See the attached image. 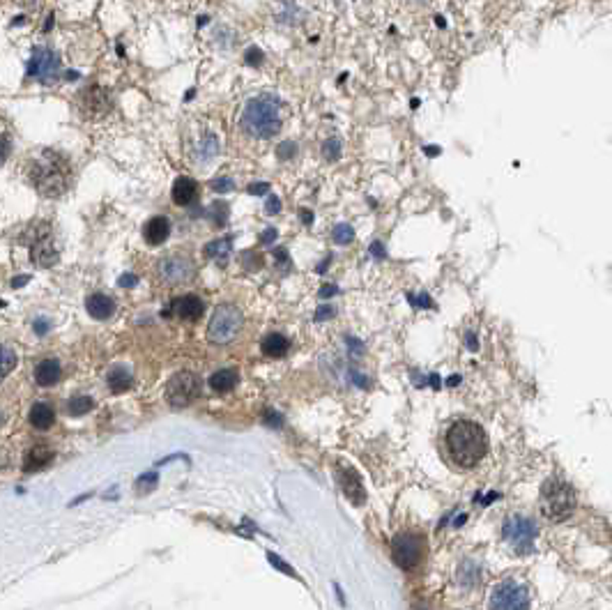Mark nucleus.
I'll return each mask as SVG.
<instances>
[{"label":"nucleus","instance_id":"nucleus-13","mask_svg":"<svg viewBox=\"0 0 612 610\" xmlns=\"http://www.w3.org/2000/svg\"><path fill=\"white\" fill-rule=\"evenodd\" d=\"M334 477L336 482L341 486V491H343L345 498L357 504V507H362V504L366 502V488H364V482L360 472L353 468V465H345V463H338L334 468Z\"/></svg>","mask_w":612,"mask_h":610},{"label":"nucleus","instance_id":"nucleus-37","mask_svg":"<svg viewBox=\"0 0 612 610\" xmlns=\"http://www.w3.org/2000/svg\"><path fill=\"white\" fill-rule=\"evenodd\" d=\"M295 152H297V145H295L293 141H286V143H281V145L276 147V157H279V159H281V161L293 159Z\"/></svg>","mask_w":612,"mask_h":610},{"label":"nucleus","instance_id":"nucleus-58","mask_svg":"<svg viewBox=\"0 0 612 610\" xmlns=\"http://www.w3.org/2000/svg\"><path fill=\"white\" fill-rule=\"evenodd\" d=\"M334 590H336V594H338V604H341V606H345V599H343V590H341V585H334Z\"/></svg>","mask_w":612,"mask_h":610},{"label":"nucleus","instance_id":"nucleus-6","mask_svg":"<svg viewBox=\"0 0 612 610\" xmlns=\"http://www.w3.org/2000/svg\"><path fill=\"white\" fill-rule=\"evenodd\" d=\"M426 553V542L422 535L415 532H400L391 539V557L400 569H415V566L422 564Z\"/></svg>","mask_w":612,"mask_h":610},{"label":"nucleus","instance_id":"nucleus-28","mask_svg":"<svg viewBox=\"0 0 612 610\" xmlns=\"http://www.w3.org/2000/svg\"><path fill=\"white\" fill-rule=\"evenodd\" d=\"M458 580L460 585L465 587H472L479 582V564L475 560H465L460 566H458Z\"/></svg>","mask_w":612,"mask_h":610},{"label":"nucleus","instance_id":"nucleus-16","mask_svg":"<svg viewBox=\"0 0 612 610\" xmlns=\"http://www.w3.org/2000/svg\"><path fill=\"white\" fill-rule=\"evenodd\" d=\"M221 152V143H219V136L214 132H209V129H205L203 134H200V138L196 141L194 145V161L198 164H209L214 159V157Z\"/></svg>","mask_w":612,"mask_h":610},{"label":"nucleus","instance_id":"nucleus-29","mask_svg":"<svg viewBox=\"0 0 612 610\" xmlns=\"http://www.w3.org/2000/svg\"><path fill=\"white\" fill-rule=\"evenodd\" d=\"M94 408V401L90 396H74L67 401V415L69 417H83Z\"/></svg>","mask_w":612,"mask_h":610},{"label":"nucleus","instance_id":"nucleus-44","mask_svg":"<svg viewBox=\"0 0 612 610\" xmlns=\"http://www.w3.org/2000/svg\"><path fill=\"white\" fill-rule=\"evenodd\" d=\"M244 60H247V65H260L262 63V51L258 47H251L247 51V56H244Z\"/></svg>","mask_w":612,"mask_h":610},{"label":"nucleus","instance_id":"nucleus-42","mask_svg":"<svg viewBox=\"0 0 612 610\" xmlns=\"http://www.w3.org/2000/svg\"><path fill=\"white\" fill-rule=\"evenodd\" d=\"M265 212H267L269 216L281 212V200H279V196H267V200H265Z\"/></svg>","mask_w":612,"mask_h":610},{"label":"nucleus","instance_id":"nucleus-25","mask_svg":"<svg viewBox=\"0 0 612 610\" xmlns=\"http://www.w3.org/2000/svg\"><path fill=\"white\" fill-rule=\"evenodd\" d=\"M106 380H109V387L111 391H116V394H122V391H127L131 387V371L127 369V366H113V369L106 373Z\"/></svg>","mask_w":612,"mask_h":610},{"label":"nucleus","instance_id":"nucleus-1","mask_svg":"<svg viewBox=\"0 0 612 610\" xmlns=\"http://www.w3.org/2000/svg\"><path fill=\"white\" fill-rule=\"evenodd\" d=\"M25 180L37 194L58 198L72 185V164L56 150H39L25 161Z\"/></svg>","mask_w":612,"mask_h":610},{"label":"nucleus","instance_id":"nucleus-49","mask_svg":"<svg viewBox=\"0 0 612 610\" xmlns=\"http://www.w3.org/2000/svg\"><path fill=\"white\" fill-rule=\"evenodd\" d=\"M350 378H353V380L357 382V385H360V387H364V389L371 385V380H369V378H364L362 373H357V371H350Z\"/></svg>","mask_w":612,"mask_h":610},{"label":"nucleus","instance_id":"nucleus-23","mask_svg":"<svg viewBox=\"0 0 612 610\" xmlns=\"http://www.w3.org/2000/svg\"><path fill=\"white\" fill-rule=\"evenodd\" d=\"M28 420H30V424L35 426V429L44 431V429H49V426L54 424L56 413H54V408H51L49 403H35V405L30 408Z\"/></svg>","mask_w":612,"mask_h":610},{"label":"nucleus","instance_id":"nucleus-45","mask_svg":"<svg viewBox=\"0 0 612 610\" xmlns=\"http://www.w3.org/2000/svg\"><path fill=\"white\" fill-rule=\"evenodd\" d=\"M136 283H138V276H136V274H122V276L118 279L120 288H134Z\"/></svg>","mask_w":612,"mask_h":610},{"label":"nucleus","instance_id":"nucleus-50","mask_svg":"<svg viewBox=\"0 0 612 610\" xmlns=\"http://www.w3.org/2000/svg\"><path fill=\"white\" fill-rule=\"evenodd\" d=\"M297 214H300V219H302L304 226H311V224H313V212L306 210V207H300V210H297Z\"/></svg>","mask_w":612,"mask_h":610},{"label":"nucleus","instance_id":"nucleus-61","mask_svg":"<svg viewBox=\"0 0 612 610\" xmlns=\"http://www.w3.org/2000/svg\"><path fill=\"white\" fill-rule=\"evenodd\" d=\"M422 3H424V0H422Z\"/></svg>","mask_w":612,"mask_h":610},{"label":"nucleus","instance_id":"nucleus-51","mask_svg":"<svg viewBox=\"0 0 612 610\" xmlns=\"http://www.w3.org/2000/svg\"><path fill=\"white\" fill-rule=\"evenodd\" d=\"M336 293H338V286H334V283L322 286V288H320V298L327 300V298H331V295H336Z\"/></svg>","mask_w":612,"mask_h":610},{"label":"nucleus","instance_id":"nucleus-57","mask_svg":"<svg viewBox=\"0 0 612 610\" xmlns=\"http://www.w3.org/2000/svg\"><path fill=\"white\" fill-rule=\"evenodd\" d=\"M424 152L428 157H437V154H440V147H424Z\"/></svg>","mask_w":612,"mask_h":610},{"label":"nucleus","instance_id":"nucleus-17","mask_svg":"<svg viewBox=\"0 0 612 610\" xmlns=\"http://www.w3.org/2000/svg\"><path fill=\"white\" fill-rule=\"evenodd\" d=\"M171 196H173V203H175V205L189 207V205L196 200V196H198V182H196L194 178H189V176H180L178 180L173 182Z\"/></svg>","mask_w":612,"mask_h":610},{"label":"nucleus","instance_id":"nucleus-36","mask_svg":"<svg viewBox=\"0 0 612 610\" xmlns=\"http://www.w3.org/2000/svg\"><path fill=\"white\" fill-rule=\"evenodd\" d=\"M16 366V353L12 350L10 346L3 348V366H0V371H3V376H10V371Z\"/></svg>","mask_w":612,"mask_h":610},{"label":"nucleus","instance_id":"nucleus-22","mask_svg":"<svg viewBox=\"0 0 612 610\" xmlns=\"http://www.w3.org/2000/svg\"><path fill=\"white\" fill-rule=\"evenodd\" d=\"M288 348H290V341H288V338L283 334H279V332L267 334L265 338H262V343H260L262 355H267V357H286Z\"/></svg>","mask_w":612,"mask_h":610},{"label":"nucleus","instance_id":"nucleus-8","mask_svg":"<svg viewBox=\"0 0 612 610\" xmlns=\"http://www.w3.org/2000/svg\"><path fill=\"white\" fill-rule=\"evenodd\" d=\"M60 72H63V63H60V56L56 51L44 49V47H37L32 51V56L28 60L30 78H35V81H39L44 85H51L60 78Z\"/></svg>","mask_w":612,"mask_h":610},{"label":"nucleus","instance_id":"nucleus-19","mask_svg":"<svg viewBox=\"0 0 612 610\" xmlns=\"http://www.w3.org/2000/svg\"><path fill=\"white\" fill-rule=\"evenodd\" d=\"M203 254H205V258L214 260L216 265H221V267L228 265V260L233 256V235H226V238H216L212 242H207Z\"/></svg>","mask_w":612,"mask_h":610},{"label":"nucleus","instance_id":"nucleus-27","mask_svg":"<svg viewBox=\"0 0 612 610\" xmlns=\"http://www.w3.org/2000/svg\"><path fill=\"white\" fill-rule=\"evenodd\" d=\"M207 219H212V226H226V221H228V214H231V207L226 200H214L212 205L207 207Z\"/></svg>","mask_w":612,"mask_h":610},{"label":"nucleus","instance_id":"nucleus-10","mask_svg":"<svg viewBox=\"0 0 612 610\" xmlns=\"http://www.w3.org/2000/svg\"><path fill=\"white\" fill-rule=\"evenodd\" d=\"M491 610H530V594L525 585L515 580H502L493 587Z\"/></svg>","mask_w":612,"mask_h":610},{"label":"nucleus","instance_id":"nucleus-48","mask_svg":"<svg viewBox=\"0 0 612 610\" xmlns=\"http://www.w3.org/2000/svg\"><path fill=\"white\" fill-rule=\"evenodd\" d=\"M276 238H279L276 228H265V231L260 233V240H258V242H260V244H272Z\"/></svg>","mask_w":612,"mask_h":610},{"label":"nucleus","instance_id":"nucleus-55","mask_svg":"<svg viewBox=\"0 0 612 610\" xmlns=\"http://www.w3.org/2000/svg\"><path fill=\"white\" fill-rule=\"evenodd\" d=\"M175 458H185V460H189V456H185V454H173V456H169V458H164V460H159V463L157 465H166V463H171V460H175Z\"/></svg>","mask_w":612,"mask_h":610},{"label":"nucleus","instance_id":"nucleus-54","mask_svg":"<svg viewBox=\"0 0 612 610\" xmlns=\"http://www.w3.org/2000/svg\"><path fill=\"white\" fill-rule=\"evenodd\" d=\"M7 157H10V136L3 134V161H7Z\"/></svg>","mask_w":612,"mask_h":610},{"label":"nucleus","instance_id":"nucleus-34","mask_svg":"<svg viewBox=\"0 0 612 610\" xmlns=\"http://www.w3.org/2000/svg\"><path fill=\"white\" fill-rule=\"evenodd\" d=\"M267 560H269V564H272V566H274V569H279V571H283V573H286V576H290V578H300V576H297V571L293 569V566H290V564H286V562L281 560V557H279V555H276V553H272V551H267Z\"/></svg>","mask_w":612,"mask_h":610},{"label":"nucleus","instance_id":"nucleus-4","mask_svg":"<svg viewBox=\"0 0 612 610\" xmlns=\"http://www.w3.org/2000/svg\"><path fill=\"white\" fill-rule=\"evenodd\" d=\"M575 509V493L566 482L548 479L541 488V511L548 520H564Z\"/></svg>","mask_w":612,"mask_h":610},{"label":"nucleus","instance_id":"nucleus-2","mask_svg":"<svg viewBox=\"0 0 612 610\" xmlns=\"http://www.w3.org/2000/svg\"><path fill=\"white\" fill-rule=\"evenodd\" d=\"M444 447H447V454L453 465L470 470L484 460L488 451V435L477 422L458 420L447 429Z\"/></svg>","mask_w":612,"mask_h":610},{"label":"nucleus","instance_id":"nucleus-9","mask_svg":"<svg viewBox=\"0 0 612 610\" xmlns=\"http://www.w3.org/2000/svg\"><path fill=\"white\" fill-rule=\"evenodd\" d=\"M502 537L515 553H530L537 539V525L525 516H509L502 525Z\"/></svg>","mask_w":612,"mask_h":610},{"label":"nucleus","instance_id":"nucleus-39","mask_svg":"<svg viewBox=\"0 0 612 610\" xmlns=\"http://www.w3.org/2000/svg\"><path fill=\"white\" fill-rule=\"evenodd\" d=\"M274 260H276V265L281 267V272H288V269L293 267L290 258H288V249H283V247H279V249L274 251Z\"/></svg>","mask_w":612,"mask_h":610},{"label":"nucleus","instance_id":"nucleus-41","mask_svg":"<svg viewBox=\"0 0 612 610\" xmlns=\"http://www.w3.org/2000/svg\"><path fill=\"white\" fill-rule=\"evenodd\" d=\"M408 300L415 304V307H424V309H433V302H431V298H428L426 293H422V295H412L410 293L408 295Z\"/></svg>","mask_w":612,"mask_h":610},{"label":"nucleus","instance_id":"nucleus-26","mask_svg":"<svg viewBox=\"0 0 612 610\" xmlns=\"http://www.w3.org/2000/svg\"><path fill=\"white\" fill-rule=\"evenodd\" d=\"M81 99H87V104H83V109L94 106V109H99L102 113L111 111V109H109V106H111V102L106 99V94H104L102 88H87V90L83 92V97H81Z\"/></svg>","mask_w":612,"mask_h":610},{"label":"nucleus","instance_id":"nucleus-56","mask_svg":"<svg viewBox=\"0 0 612 610\" xmlns=\"http://www.w3.org/2000/svg\"><path fill=\"white\" fill-rule=\"evenodd\" d=\"M467 346H470V350H477V338H475V334H467Z\"/></svg>","mask_w":612,"mask_h":610},{"label":"nucleus","instance_id":"nucleus-46","mask_svg":"<svg viewBox=\"0 0 612 610\" xmlns=\"http://www.w3.org/2000/svg\"><path fill=\"white\" fill-rule=\"evenodd\" d=\"M32 327H35V332H37L39 336H44L49 332V327H51V322H49V318H35V322H32Z\"/></svg>","mask_w":612,"mask_h":610},{"label":"nucleus","instance_id":"nucleus-35","mask_svg":"<svg viewBox=\"0 0 612 610\" xmlns=\"http://www.w3.org/2000/svg\"><path fill=\"white\" fill-rule=\"evenodd\" d=\"M209 189L212 191H216V194H228V191H233L235 189V182H233V178H214L212 182H209Z\"/></svg>","mask_w":612,"mask_h":610},{"label":"nucleus","instance_id":"nucleus-11","mask_svg":"<svg viewBox=\"0 0 612 610\" xmlns=\"http://www.w3.org/2000/svg\"><path fill=\"white\" fill-rule=\"evenodd\" d=\"M157 274L169 286L189 283L196 274V265H194V260L185 254H171V256H164L159 263H157Z\"/></svg>","mask_w":612,"mask_h":610},{"label":"nucleus","instance_id":"nucleus-43","mask_svg":"<svg viewBox=\"0 0 612 610\" xmlns=\"http://www.w3.org/2000/svg\"><path fill=\"white\" fill-rule=\"evenodd\" d=\"M334 316H336V309L329 307V304H322V307H318V311H316V320H318V322L329 320V318H334Z\"/></svg>","mask_w":612,"mask_h":610},{"label":"nucleus","instance_id":"nucleus-14","mask_svg":"<svg viewBox=\"0 0 612 610\" xmlns=\"http://www.w3.org/2000/svg\"><path fill=\"white\" fill-rule=\"evenodd\" d=\"M171 311H173L178 318H182V320L194 322V320H198L200 316H203L205 304H203V300L198 298V295H182V298L173 300Z\"/></svg>","mask_w":612,"mask_h":610},{"label":"nucleus","instance_id":"nucleus-18","mask_svg":"<svg viewBox=\"0 0 612 610\" xmlns=\"http://www.w3.org/2000/svg\"><path fill=\"white\" fill-rule=\"evenodd\" d=\"M85 309L92 318L109 320L113 313H116V300L109 298V295H104V293H92V295H87Z\"/></svg>","mask_w":612,"mask_h":610},{"label":"nucleus","instance_id":"nucleus-47","mask_svg":"<svg viewBox=\"0 0 612 610\" xmlns=\"http://www.w3.org/2000/svg\"><path fill=\"white\" fill-rule=\"evenodd\" d=\"M369 254H371L373 258H384V256H387V249H384V244H382V242L375 240V242L371 244V247H369Z\"/></svg>","mask_w":612,"mask_h":610},{"label":"nucleus","instance_id":"nucleus-60","mask_svg":"<svg viewBox=\"0 0 612 610\" xmlns=\"http://www.w3.org/2000/svg\"><path fill=\"white\" fill-rule=\"evenodd\" d=\"M456 382H460V378H458V376H453V378H449V380H447V385H451V387H453V385H456Z\"/></svg>","mask_w":612,"mask_h":610},{"label":"nucleus","instance_id":"nucleus-15","mask_svg":"<svg viewBox=\"0 0 612 610\" xmlns=\"http://www.w3.org/2000/svg\"><path fill=\"white\" fill-rule=\"evenodd\" d=\"M171 235V219L164 214H157L152 219H147L143 226V240L150 244V247H159Z\"/></svg>","mask_w":612,"mask_h":610},{"label":"nucleus","instance_id":"nucleus-12","mask_svg":"<svg viewBox=\"0 0 612 610\" xmlns=\"http://www.w3.org/2000/svg\"><path fill=\"white\" fill-rule=\"evenodd\" d=\"M200 391V380L196 378V373L191 371H180L169 380L166 385V401L173 408H187L191 401L198 396Z\"/></svg>","mask_w":612,"mask_h":610},{"label":"nucleus","instance_id":"nucleus-32","mask_svg":"<svg viewBox=\"0 0 612 610\" xmlns=\"http://www.w3.org/2000/svg\"><path fill=\"white\" fill-rule=\"evenodd\" d=\"M157 484H159V477H157V472H145V475H141L136 479V493L138 495L152 493L157 488Z\"/></svg>","mask_w":612,"mask_h":610},{"label":"nucleus","instance_id":"nucleus-20","mask_svg":"<svg viewBox=\"0 0 612 610\" xmlns=\"http://www.w3.org/2000/svg\"><path fill=\"white\" fill-rule=\"evenodd\" d=\"M54 460V449L49 444H35L23 458V470L25 472H37V470L47 468Z\"/></svg>","mask_w":612,"mask_h":610},{"label":"nucleus","instance_id":"nucleus-3","mask_svg":"<svg viewBox=\"0 0 612 610\" xmlns=\"http://www.w3.org/2000/svg\"><path fill=\"white\" fill-rule=\"evenodd\" d=\"M242 132L251 138H272L281 129V99L272 92L251 97L240 118Z\"/></svg>","mask_w":612,"mask_h":610},{"label":"nucleus","instance_id":"nucleus-30","mask_svg":"<svg viewBox=\"0 0 612 610\" xmlns=\"http://www.w3.org/2000/svg\"><path fill=\"white\" fill-rule=\"evenodd\" d=\"M341 152H343V141H341L338 136H331L322 143V157H325L327 161H338Z\"/></svg>","mask_w":612,"mask_h":610},{"label":"nucleus","instance_id":"nucleus-31","mask_svg":"<svg viewBox=\"0 0 612 610\" xmlns=\"http://www.w3.org/2000/svg\"><path fill=\"white\" fill-rule=\"evenodd\" d=\"M331 240L341 244V247H345V244L355 240V228L350 224H336L334 228H331Z\"/></svg>","mask_w":612,"mask_h":610},{"label":"nucleus","instance_id":"nucleus-21","mask_svg":"<svg viewBox=\"0 0 612 610\" xmlns=\"http://www.w3.org/2000/svg\"><path fill=\"white\" fill-rule=\"evenodd\" d=\"M60 376H63V369H60L58 360H42L37 366H35V380H37V385H42V387L56 385Z\"/></svg>","mask_w":612,"mask_h":610},{"label":"nucleus","instance_id":"nucleus-24","mask_svg":"<svg viewBox=\"0 0 612 610\" xmlns=\"http://www.w3.org/2000/svg\"><path fill=\"white\" fill-rule=\"evenodd\" d=\"M235 385H238V371L235 369H221L209 376V387H212V391H219V394L231 391Z\"/></svg>","mask_w":612,"mask_h":610},{"label":"nucleus","instance_id":"nucleus-53","mask_svg":"<svg viewBox=\"0 0 612 610\" xmlns=\"http://www.w3.org/2000/svg\"><path fill=\"white\" fill-rule=\"evenodd\" d=\"M30 281V276H14L12 279V288H21V286H25Z\"/></svg>","mask_w":612,"mask_h":610},{"label":"nucleus","instance_id":"nucleus-33","mask_svg":"<svg viewBox=\"0 0 612 610\" xmlns=\"http://www.w3.org/2000/svg\"><path fill=\"white\" fill-rule=\"evenodd\" d=\"M240 260H242V265H244L247 272H256V269L262 267V256L256 254V251H244V254L240 256Z\"/></svg>","mask_w":612,"mask_h":610},{"label":"nucleus","instance_id":"nucleus-59","mask_svg":"<svg viewBox=\"0 0 612 610\" xmlns=\"http://www.w3.org/2000/svg\"><path fill=\"white\" fill-rule=\"evenodd\" d=\"M329 263H331V256H327V258H325V260H322V263L318 265V272H325V269H327V265H329Z\"/></svg>","mask_w":612,"mask_h":610},{"label":"nucleus","instance_id":"nucleus-40","mask_svg":"<svg viewBox=\"0 0 612 610\" xmlns=\"http://www.w3.org/2000/svg\"><path fill=\"white\" fill-rule=\"evenodd\" d=\"M251 196H267L269 194V182H251L247 187Z\"/></svg>","mask_w":612,"mask_h":610},{"label":"nucleus","instance_id":"nucleus-52","mask_svg":"<svg viewBox=\"0 0 612 610\" xmlns=\"http://www.w3.org/2000/svg\"><path fill=\"white\" fill-rule=\"evenodd\" d=\"M345 343H348L350 348H353V353H355V355H362V348H364V346H362V341H357L355 336H345Z\"/></svg>","mask_w":612,"mask_h":610},{"label":"nucleus","instance_id":"nucleus-5","mask_svg":"<svg viewBox=\"0 0 612 610\" xmlns=\"http://www.w3.org/2000/svg\"><path fill=\"white\" fill-rule=\"evenodd\" d=\"M244 316L235 304H219L207 325V338L216 346L231 343L242 332Z\"/></svg>","mask_w":612,"mask_h":610},{"label":"nucleus","instance_id":"nucleus-7","mask_svg":"<svg viewBox=\"0 0 612 610\" xmlns=\"http://www.w3.org/2000/svg\"><path fill=\"white\" fill-rule=\"evenodd\" d=\"M32 240L30 244V260L37 267H54L60 260V251L54 242V233H51L49 224H32Z\"/></svg>","mask_w":612,"mask_h":610},{"label":"nucleus","instance_id":"nucleus-38","mask_svg":"<svg viewBox=\"0 0 612 610\" xmlns=\"http://www.w3.org/2000/svg\"><path fill=\"white\" fill-rule=\"evenodd\" d=\"M262 422H265L267 426H272V429H281V426H283V417L279 415L276 410H272V408H267L265 415H262Z\"/></svg>","mask_w":612,"mask_h":610}]
</instances>
